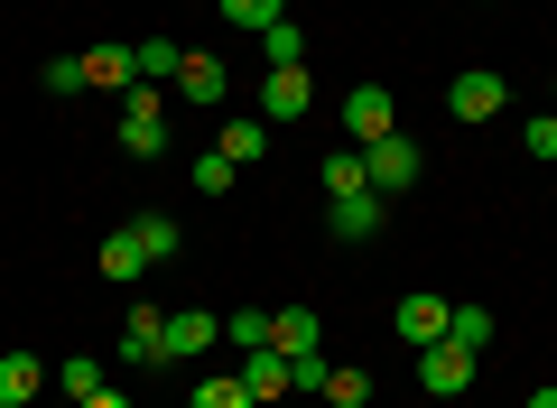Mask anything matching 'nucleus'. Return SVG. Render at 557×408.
Here are the masks:
<instances>
[{
	"label": "nucleus",
	"mask_w": 557,
	"mask_h": 408,
	"mask_svg": "<svg viewBox=\"0 0 557 408\" xmlns=\"http://www.w3.org/2000/svg\"><path fill=\"white\" fill-rule=\"evenodd\" d=\"M502 102H511V84H502L493 65H465V75L446 84V112L456 121H502Z\"/></svg>",
	"instance_id": "obj_1"
},
{
	"label": "nucleus",
	"mask_w": 557,
	"mask_h": 408,
	"mask_svg": "<svg viewBox=\"0 0 557 408\" xmlns=\"http://www.w3.org/2000/svg\"><path fill=\"white\" fill-rule=\"evenodd\" d=\"M121 149H131V158H159L168 149V112H159L149 84H131V102H121Z\"/></svg>",
	"instance_id": "obj_2"
},
{
	"label": "nucleus",
	"mask_w": 557,
	"mask_h": 408,
	"mask_svg": "<svg viewBox=\"0 0 557 408\" xmlns=\"http://www.w3.org/2000/svg\"><path fill=\"white\" fill-rule=\"evenodd\" d=\"M344 131H354V149H372V139L399 131V102L381 94V84H354V94H344Z\"/></svg>",
	"instance_id": "obj_3"
},
{
	"label": "nucleus",
	"mask_w": 557,
	"mask_h": 408,
	"mask_svg": "<svg viewBox=\"0 0 557 408\" xmlns=\"http://www.w3.org/2000/svg\"><path fill=\"white\" fill-rule=\"evenodd\" d=\"M362 176H372V195H409L418 186V149H409V139H372V149H362Z\"/></svg>",
	"instance_id": "obj_4"
},
{
	"label": "nucleus",
	"mask_w": 557,
	"mask_h": 408,
	"mask_svg": "<svg viewBox=\"0 0 557 408\" xmlns=\"http://www.w3.org/2000/svg\"><path fill=\"white\" fill-rule=\"evenodd\" d=\"M418 381H428V399H465V390H474V353L465 344H428L418 353Z\"/></svg>",
	"instance_id": "obj_5"
},
{
	"label": "nucleus",
	"mask_w": 557,
	"mask_h": 408,
	"mask_svg": "<svg viewBox=\"0 0 557 408\" xmlns=\"http://www.w3.org/2000/svg\"><path fill=\"white\" fill-rule=\"evenodd\" d=\"M446 316H456V307H446L437 288H418V297H399V307H391V325H399V344L428 353V344H446Z\"/></svg>",
	"instance_id": "obj_6"
},
{
	"label": "nucleus",
	"mask_w": 557,
	"mask_h": 408,
	"mask_svg": "<svg viewBox=\"0 0 557 408\" xmlns=\"http://www.w3.org/2000/svg\"><path fill=\"white\" fill-rule=\"evenodd\" d=\"M177 94H186V102H196V112H214V102H223V94H233V75H223V65H214V57H205V47H186V65H177Z\"/></svg>",
	"instance_id": "obj_7"
},
{
	"label": "nucleus",
	"mask_w": 557,
	"mask_h": 408,
	"mask_svg": "<svg viewBox=\"0 0 557 408\" xmlns=\"http://www.w3.org/2000/svg\"><path fill=\"white\" fill-rule=\"evenodd\" d=\"M38 390H47L38 353H0V408H38Z\"/></svg>",
	"instance_id": "obj_8"
},
{
	"label": "nucleus",
	"mask_w": 557,
	"mask_h": 408,
	"mask_svg": "<svg viewBox=\"0 0 557 408\" xmlns=\"http://www.w3.org/2000/svg\"><path fill=\"white\" fill-rule=\"evenodd\" d=\"M325 233L335 242H372L381 233V195H335V205H325Z\"/></svg>",
	"instance_id": "obj_9"
},
{
	"label": "nucleus",
	"mask_w": 557,
	"mask_h": 408,
	"mask_svg": "<svg viewBox=\"0 0 557 408\" xmlns=\"http://www.w3.org/2000/svg\"><path fill=\"white\" fill-rule=\"evenodd\" d=\"M260 102H270V121H298L307 102H317V84H307V65H270V94H260Z\"/></svg>",
	"instance_id": "obj_10"
},
{
	"label": "nucleus",
	"mask_w": 557,
	"mask_h": 408,
	"mask_svg": "<svg viewBox=\"0 0 557 408\" xmlns=\"http://www.w3.org/2000/svg\"><path fill=\"white\" fill-rule=\"evenodd\" d=\"M121 353H131V362H168V316H159V307H131V325H121Z\"/></svg>",
	"instance_id": "obj_11"
},
{
	"label": "nucleus",
	"mask_w": 557,
	"mask_h": 408,
	"mask_svg": "<svg viewBox=\"0 0 557 408\" xmlns=\"http://www.w3.org/2000/svg\"><path fill=\"white\" fill-rule=\"evenodd\" d=\"M242 390H251V408H260V399H278V390H288V353H278V344L242 353Z\"/></svg>",
	"instance_id": "obj_12"
},
{
	"label": "nucleus",
	"mask_w": 557,
	"mask_h": 408,
	"mask_svg": "<svg viewBox=\"0 0 557 408\" xmlns=\"http://www.w3.org/2000/svg\"><path fill=\"white\" fill-rule=\"evenodd\" d=\"M270 344H278V353H317V344H325V316H317V307H278V316H270Z\"/></svg>",
	"instance_id": "obj_13"
},
{
	"label": "nucleus",
	"mask_w": 557,
	"mask_h": 408,
	"mask_svg": "<svg viewBox=\"0 0 557 408\" xmlns=\"http://www.w3.org/2000/svg\"><path fill=\"white\" fill-rule=\"evenodd\" d=\"M205 344H223V316H205V307L168 316V362H177V353H205Z\"/></svg>",
	"instance_id": "obj_14"
},
{
	"label": "nucleus",
	"mask_w": 557,
	"mask_h": 408,
	"mask_svg": "<svg viewBox=\"0 0 557 408\" xmlns=\"http://www.w3.org/2000/svg\"><path fill=\"white\" fill-rule=\"evenodd\" d=\"M177 65H186V47H168V38H149V47H131V84H177Z\"/></svg>",
	"instance_id": "obj_15"
},
{
	"label": "nucleus",
	"mask_w": 557,
	"mask_h": 408,
	"mask_svg": "<svg viewBox=\"0 0 557 408\" xmlns=\"http://www.w3.org/2000/svg\"><path fill=\"white\" fill-rule=\"evenodd\" d=\"M57 390L84 408V399H102V390H112V371H102L94 353H65V362H57Z\"/></svg>",
	"instance_id": "obj_16"
},
{
	"label": "nucleus",
	"mask_w": 557,
	"mask_h": 408,
	"mask_svg": "<svg viewBox=\"0 0 557 408\" xmlns=\"http://www.w3.org/2000/svg\"><path fill=\"white\" fill-rule=\"evenodd\" d=\"M223 158H233V168H260V158H270V121H223V139H214Z\"/></svg>",
	"instance_id": "obj_17"
},
{
	"label": "nucleus",
	"mask_w": 557,
	"mask_h": 408,
	"mask_svg": "<svg viewBox=\"0 0 557 408\" xmlns=\"http://www.w3.org/2000/svg\"><path fill=\"white\" fill-rule=\"evenodd\" d=\"M131 242H139L149 260H177V251H186V233H177L168 214H139V223H131Z\"/></svg>",
	"instance_id": "obj_18"
},
{
	"label": "nucleus",
	"mask_w": 557,
	"mask_h": 408,
	"mask_svg": "<svg viewBox=\"0 0 557 408\" xmlns=\"http://www.w3.org/2000/svg\"><path fill=\"white\" fill-rule=\"evenodd\" d=\"M186 408H251V390H242V371H205Z\"/></svg>",
	"instance_id": "obj_19"
},
{
	"label": "nucleus",
	"mask_w": 557,
	"mask_h": 408,
	"mask_svg": "<svg viewBox=\"0 0 557 408\" xmlns=\"http://www.w3.org/2000/svg\"><path fill=\"white\" fill-rule=\"evenodd\" d=\"M260 57H270V65H307V38H298V20H270V28H260Z\"/></svg>",
	"instance_id": "obj_20"
},
{
	"label": "nucleus",
	"mask_w": 557,
	"mask_h": 408,
	"mask_svg": "<svg viewBox=\"0 0 557 408\" xmlns=\"http://www.w3.org/2000/svg\"><path fill=\"white\" fill-rule=\"evenodd\" d=\"M325 195H372V176H362V149H335V158H325Z\"/></svg>",
	"instance_id": "obj_21"
},
{
	"label": "nucleus",
	"mask_w": 557,
	"mask_h": 408,
	"mask_svg": "<svg viewBox=\"0 0 557 408\" xmlns=\"http://www.w3.org/2000/svg\"><path fill=\"white\" fill-rule=\"evenodd\" d=\"M84 84H131V47H84Z\"/></svg>",
	"instance_id": "obj_22"
},
{
	"label": "nucleus",
	"mask_w": 557,
	"mask_h": 408,
	"mask_svg": "<svg viewBox=\"0 0 557 408\" xmlns=\"http://www.w3.org/2000/svg\"><path fill=\"white\" fill-rule=\"evenodd\" d=\"M446 344L483 353V344H493V316H483V307H456V316H446Z\"/></svg>",
	"instance_id": "obj_23"
},
{
	"label": "nucleus",
	"mask_w": 557,
	"mask_h": 408,
	"mask_svg": "<svg viewBox=\"0 0 557 408\" xmlns=\"http://www.w3.org/2000/svg\"><path fill=\"white\" fill-rule=\"evenodd\" d=\"M139 270H149V251H139L131 233H112V242H102V279H139Z\"/></svg>",
	"instance_id": "obj_24"
},
{
	"label": "nucleus",
	"mask_w": 557,
	"mask_h": 408,
	"mask_svg": "<svg viewBox=\"0 0 557 408\" xmlns=\"http://www.w3.org/2000/svg\"><path fill=\"white\" fill-rule=\"evenodd\" d=\"M223 344H242V353H260V344H270V316H260V307H242V316H223Z\"/></svg>",
	"instance_id": "obj_25"
},
{
	"label": "nucleus",
	"mask_w": 557,
	"mask_h": 408,
	"mask_svg": "<svg viewBox=\"0 0 557 408\" xmlns=\"http://www.w3.org/2000/svg\"><path fill=\"white\" fill-rule=\"evenodd\" d=\"M223 20H233V28H251V38H260V28H270V20H288V10H278V0H223Z\"/></svg>",
	"instance_id": "obj_26"
},
{
	"label": "nucleus",
	"mask_w": 557,
	"mask_h": 408,
	"mask_svg": "<svg viewBox=\"0 0 557 408\" xmlns=\"http://www.w3.org/2000/svg\"><path fill=\"white\" fill-rule=\"evenodd\" d=\"M325 399H335V408H362V399H372V371H325Z\"/></svg>",
	"instance_id": "obj_27"
},
{
	"label": "nucleus",
	"mask_w": 557,
	"mask_h": 408,
	"mask_svg": "<svg viewBox=\"0 0 557 408\" xmlns=\"http://www.w3.org/2000/svg\"><path fill=\"white\" fill-rule=\"evenodd\" d=\"M325 371H335L325 353H288V390H317V399H325Z\"/></svg>",
	"instance_id": "obj_28"
},
{
	"label": "nucleus",
	"mask_w": 557,
	"mask_h": 408,
	"mask_svg": "<svg viewBox=\"0 0 557 408\" xmlns=\"http://www.w3.org/2000/svg\"><path fill=\"white\" fill-rule=\"evenodd\" d=\"M233 176H242V168H233V158H223V149H205V158H196V195H223V186H233Z\"/></svg>",
	"instance_id": "obj_29"
},
{
	"label": "nucleus",
	"mask_w": 557,
	"mask_h": 408,
	"mask_svg": "<svg viewBox=\"0 0 557 408\" xmlns=\"http://www.w3.org/2000/svg\"><path fill=\"white\" fill-rule=\"evenodd\" d=\"M47 94H84V57H47Z\"/></svg>",
	"instance_id": "obj_30"
},
{
	"label": "nucleus",
	"mask_w": 557,
	"mask_h": 408,
	"mask_svg": "<svg viewBox=\"0 0 557 408\" xmlns=\"http://www.w3.org/2000/svg\"><path fill=\"white\" fill-rule=\"evenodd\" d=\"M520 139H530V158H557V112H539V121H520Z\"/></svg>",
	"instance_id": "obj_31"
},
{
	"label": "nucleus",
	"mask_w": 557,
	"mask_h": 408,
	"mask_svg": "<svg viewBox=\"0 0 557 408\" xmlns=\"http://www.w3.org/2000/svg\"><path fill=\"white\" fill-rule=\"evenodd\" d=\"M84 408H131V399H121V390H102V399H84Z\"/></svg>",
	"instance_id": "obj_32"
},
{
	"label": "nucleus",
	"mask_w": 557,
	"mask_h": 408,
	"mask_svg": "<svg viewBox=\"0 0 557 408\" xmlns=\"http://www.w3.org/2000/svg\"><path fill=\"white\" fill-rule=\"evenodd\" d=\"M530 408H557V390H530Z\"/></svg>",
	"instance_id": "obj_33"
},
{
	"label": "nucleus",
	"mask_w": 557,
	"mask_h": 408,
	"mask_svg": "<svg viewBox=\"0 0 557 408\" xmlns=\"http://www.w3.org/2000/svg\"><path fill=\"white\" fill-rule=\"evenodd\" d=\"M65 408H75V399H65Z\"/></svg>",
	"instance_id": "obj_34"
}]
</instances>
